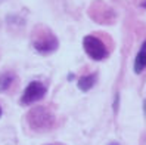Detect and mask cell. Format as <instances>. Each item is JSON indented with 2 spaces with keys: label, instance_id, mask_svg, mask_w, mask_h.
Masks as SVG:
<instances>
[{
  "label": "cell",
  "instance_id": "cell-2",
  "mask_svg": "<svg viewBox=\"0 0 146 145\" xmlns=\"http://www.w3.org/2000/svg\"><path fill=\"white\" fill-rule=\"evenodd\" d=\"M31 41H33V47L43 55L55 52L59 46L56 36L49 28H44V27H37L34 30Z\"/></svg>",
  "mask_w": 146,
  "mask_h": 145
},
{
  "label": "cell",
  "instance_id": "cell-10",
  "mask_svg": "<svg viewBox=\"0 0 146 145\" xmlns=\"http://www.w3.org/2000/svg\"><path fill=\"white\" fill-rule=\"evenodd\" d=\"M143 7H146V2H145V3H143Z\"/></svg>",
  "mask_w": 146,
  "mask_h": 145
},
{
  "label": "cell",
  "instance_id": "cell-4",
  "mask_svg": "<svg viewBox=\"0 0 146 145\" xmlns=\"http://www.w3.org/2000/svg\"><path fill=\"white\" fill-rule=\"evenodd\" d=\"M46 86L43 84L41 82H31L27 88H25L22 96H21V104L22 105H30V104H34V102H37L40 99L44 98L46 95Z\"/></svg>",
  "mask_w": 146,
  "mask_h": 145
},
{
  "label": "cell",
  "instance_id": "cell-6",
  "mask_svg": "<svg viewBox=\"0 0 146 145\" xmlns=\"http://www.w3.org/2000/svg\"><path fill=\"white\" fill-rule=\"evenodd\" d=\"M145 68H146V40L143 41L140 50L136 55V59H134V73L140 74L142 71H145Z\"/></svg>",
  "mask_w": 146,
  "mask_h": 145
},
{
  "label": "cell",
  "instance_id": "cell-1",
  "mask_svg": "<svg viewBox=\"0 0 146 145\" xmlns=\"http://www.w3.org/2000/svg\"><path fill=\"white\" fill-rule=\"evenodd\" d=\"M27 122L30 127L36 132H46L50 130L55 124V114L47 107H34L27 114Z\"/></svg>",
  "mask_w": 146,
  "mask_h": 145
},
{
  "label": "cell",
  "instance_id": "cell-8",
  "mask_svg": "<svg viewBox=\"0 0 146 145\" xmlns=\"http://www.w3.org/2000/svg\"><path fill=\"white\" fill-rule=\"evenodd\" d=\"M94 83H96V74H89V76H84V77H80L77 84H78L80 90L87 92L94 86Z\"/></svg>",
  "mask_w": 146,
  "mask_h": 145
},
{
  "label": "cell",
  "instance_id": "cell-3",
  "mask_svg": "<svg viewBox=\"0 0 146 145\" xmlns=\"http://www.w3.org/2000/svg\"><path fill=\"white\" fill-rule=\"evenodd\" d=\"M83 47L86 53L94 61H102L108 56V49L98 36H86L83 39Z\"/></svg>",
  "mask_w": 146,
  "mask_h": 145
},
{
  "label": "cell",
  "instance_id": "cell-7",
  "mask_svg": "<svg viewBox=\"0 0 146 145\" xmlns=\"http://www.w3.org/2000/svg\"><path fill=\"white\" fill-rule=\"evenodd\" d=\"M16 80V76L11 71H5L0 74V92H7Z\"/></svg>",
  "mask_w": 146,
  "mask_h": 145
},
{
  "label": "cell",
  "instance_id": "cell-5",
  "mask_svg": "<svg viewBox=\"0 0 146 145\" xmlns=\"http://www.w3.org/2000/svg\"><path fill=\"white\" fill-rule=\"evenodd\" d=\"M90 16L96 21V22H100V24H109L114 21V12L109 9V7L100 2H96L93 3L92 7H90Z\"/></svg>",
  "mask_w": 146,
  "mask_h": 145
},
{
  "label": "cell",
  "instance_id": "cell-9",
  "mask_svg": "<svg viewBox=\"0 0 146 145\" xmlns=\"http://www.w3.org/2000/svg\"><path fill=\"white\" fill-rule=\"evenodd\" d=\"M0 117H2V107H0Z\"/></svg>",
  "mask_w": 146,
  "mask_h": 145
}]
</instances>
